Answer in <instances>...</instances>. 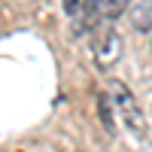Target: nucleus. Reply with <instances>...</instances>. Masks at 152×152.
Returning <instances> with one entry per match:
<instances>
[{
    "instance_id": "nucleus-1",
    "label": "nucleus",
    "mask_w": 152,
    "mask_h": 152,
    "mask_svg": "<svg viewBox=\"0 0 152 152\" xmlns=\"http://www.w3.org/2000/svg\"><path fill=\"white\" fill-rule=\"evenodd\" d=\"M110 100H113V107H116V113H119L125 128H128L134 137H146V113H143L140 104H137V97L131 94V88L125 82H119V79H113L110 82Z\"/></svg>"
},
{
    "instance_id": "nucleus-4",
    "label": "nucleus",
    "mask_w": 152,
    "mask_h": 152,
    "mask_svg": "<svg viewBox=\"0 0 152 152\" xmlns=\"http://www.w3.org/2000/svg\"><path fill=\"white\" fill-rule=\"evenodd\" d=\"M97 9H100V15L107 21H113V18H119L122 12L128 9V0H97Z\"/></svg>"
},
{
    "instance_id": "nucleus-3",
    "label": "nucleus",
    "mask_w": 152,
    "mask_h": 152,
    "mask_svg": "<svg viewBox=\"0 0 152 152\" xmlns=\"http://www.w3.org/2000/svg\"><path fill=\"white\" fill-rule=\"evenodd\" d=\"M131 18L137 28H152V0H131Z\"/></svg>"
},
{
    "instance_id": "nucleus-6",
    "label": "nucleus",
    "mask_w": 152,
    "mask_h": 152,
    "mask_svg": "<svg viewBox=\"0 0 152 152\" xmlns=\"http://www.w3.org/2000/svg\"><path fill=\"white\" fill-rule=\"evenodd\" d=\"M64 12L70 21H79L82 18V0H64Z\"/></svg>"
},
{
    "instance_id": "nucleus-2",
    "label": "nucleus",
    "mask_w": 152,
    "mask_h": 152,
    "mask_svg": "<svg viewBox=\"0 0 152 152\" xmlns=\"http://www.w3.org/2000/svg\"><path fill=\"white\" fill-rule=\"evenodd\" d=\"M119 58H122V40H119V34L113 31V28H107L94 40V64L100 70H110Z\"/></svg>"
},
{
    "instance_id": "nucleus-5",
    "label": "nucleus",
    "mask_w": 152,
    "mask_h": 152,
    "mask_svg": "<svg viewBox=\"0 0 152 152\" xmlns=\"http://www.w3.org/2000/svg\"><path fill=\"white\" fill-rule=\"evenodd\" d=\"M113 110H116V107H113V100L107 97V94H100L97 97V113H100V122H104V128L113 134V131H116V122H113Z\"/></svg>"
}]
</instances>
